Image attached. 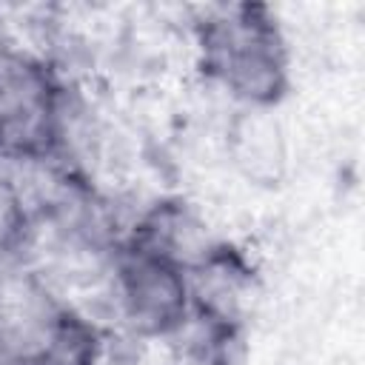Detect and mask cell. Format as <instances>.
<instances>
[{"label":"cell","mask_w":365,"mask_h":365,"mask_svg":"<svg viewBox=\"0 0 365 365\" xmlns=\"http://www.w3.org/2000/svg\"><path fill=\"white\" fill-rule=\"evenodd\" d=\"M191 317L245 331L248 314L259 297V268L248 248L220 240L197 265L185 271Z\"/></svg>","instance_id":"obj_4"},{"label":"cell","mask_w":365,"mask_h":365,"mask_svg":"<svg viewBox=\"0 0 365 365\" xmlns=\"http://www.w3.org/2000/svg\"><path fill=\"white\" fill-rule=\"evenodd\" d=\"M88 319L120 328L148 345H168L191 319L188 277L160 254L120 240Z\"/></svg>","instance_id":"obj_2"},{"label":"cell","mask_w":365,"mask_h":365,"mask_svg":"<svg viewBox=\"0 0 365 365\" xmlns=\"http://www.w3.org/2000/svg\"><path fill=\"white\" fill-rule=\"evenodd\" d=\"M194 68L240 111H277L294 88L282 23L262 3L208 6L191 23Z\"/></svg>","instance_id":"obj_1"},{"label":"cell","mask_w":365,"mask_h":365,"mask_svg":"<svg viewBox=\"0 0 365 365\" xmlns=\"http://www.w3.org/2000/svg\"><path fill=\"white\" fill-rule=\"evenodd\" d=\"M66 86L46 51L0 34V160L54 157Z\"/></svg>","instance_id":"obj_3"},{"label":"cell","mask_w":365,"mask_h":365,"mask_svg":"<svg viewBox=\"0 0 365 365\" xmlns=\"http://www.w3.org/2000/svg\"><path fill=\"white\" fill-rule=\"evenodd\" d=\"M31 237V205L14 174V168L0 160V262L23 259Z\"/></svg>","instance_id":"obj_6"},{"label":"cell","mask_w":365,"mask_h":365,"mask_svg":"<svg viewBox=\"0 0 365 365\" xmlns=\"http://www.w3.org/2000/svg\"><path fill=\"white\" fill-rule=\"evenodd\" d=\"M123 240L160 254L163 259L188 271L197 265L222 237L211 228L202 208L182 194H163L140 205L125 220Z\"/></svg>","instance_id":"obj_5"}]
</instances>
